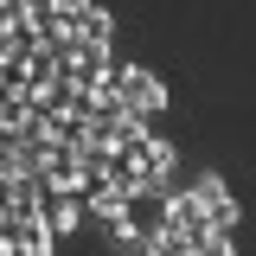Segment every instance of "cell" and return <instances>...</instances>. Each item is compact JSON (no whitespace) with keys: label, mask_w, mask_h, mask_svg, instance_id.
Masks as SVG:
<instances>
[{"label":"cell","mask_w":256,"mask_h":256,"mask_svg":"<svg viewBox=\"0 0 256 256\" xmlns=\"http://www.w3.org/2000/svg\"><path fill=\"white\" fill-rule=\"evenodd\" d=\"M116 96H122L128 116H160L166 109V84H160L154 70H141V64H122L116 70Z\"/></svg>","instance_id":"cell-1"},{"label":"cell","mask_w":256,"mask_h":256,"mask_svg":"<svg viewBox=\"0 0 256 256\" xmlns=\"http://www.w3.org/2000/svg\"><path fill=\"white\" fill-rule=\"evenodd\" d=\"M192 192L205 198V218L218 224V230H237V198L224 192V180H218V173H198V180H192Z\"/></svg>","instance_id":"cell-2"},{"label":"cell","mask_w":256,"mask_h":256,"mask_svg":"<svg viewBox=\"0 0 256 256\" xmlns=\"http://www.w3.org/2000/svg\"><path fill=\"white\" fill-rule=\"evenodd\" d=\"M84 212H90L84 198H70V192H52V198H45V224H52V237L77 230V224H84Z\"/></svg>","instance_id":"cell-3"},{"label":"cell","mask_w":256,"mask_h":256,"mask_svg":"<svg viewBox=\"0 0 256 256\" xmlns=\"http://www.w3.org/2000/svg\"><path fill=\"white\" fill-rule=\"evenodd\" d=\"M13 237H20V256H52V224L45 218H13Z\"/></svg>","instance_id":"cell-4"},{"label":"cell","mask_w":256,"mask_h":256,"mask_svg":"<svg viewBox=\"0 0 256 256\" xmlns=\"http://www.w3.org/2000/svg\"><path fill=\"white\" fill-rule=\"evenodd\" d=\"M109 38H116V20H109V6L96 0L90 13L77 20V45H109Z\"/></svg>","instance_id":"cell-5"}]
</instances>
